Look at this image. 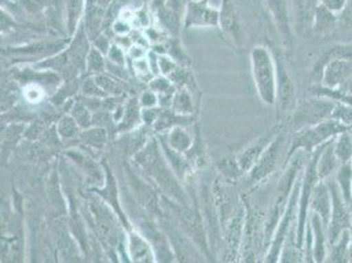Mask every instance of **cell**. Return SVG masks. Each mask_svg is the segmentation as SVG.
<instances>
[{
	"mask_svg": "<svg viewBox=\"0 0 352 263\" xmlns=\"http://www.w3.org/2000/svg\"><path fill=\"white\" fill-rule=\"evenodd\" d=\"M132 161L153 180L164 198L179 204L191 205V199L167 161L158 138L150 137L148 143L133 157Z\"/></svg>",
	"mask_w": 352,
	"mask_h": 263,
	"instance_id": "6da1fadb",
	"label": "cell"
},
{
	"mask_svg": "<svg viewBox=\"0 0 352 263\" xmlns=\"http://www.w3.org/2000/svg\"><path fill=\"white\" fill-rule=\"evenodd\" d=\"M304 153L305 151H297L294 157L287 162L288 166H285V170L278 182V186L275 189L274 200L271 203V208L268 212V216L265 219L264 227V248L268 249L270 242L274 237L275 229L279 224L280 219L284 213V209L288 204V200L292 195L294 185L297 182V178L302 171L304 165Z\"/></svg>",
	"mask_w": 352,
	"mask_h": 263,
	"instance_id": "7a4b0ae2",
	"label": "cell"
},
{
	"mask_svg": "<svg viewBox=\"0 0 352 263\" xmlns=\"http://www.w3.org/2000/svg\"><path fill=\"white\" fill-rule=\"evenodd\" d=\"M250 65L258 96L267 105H276L278 67L270 48L258 45L250 53Z\"/></svg>",
	"mask_w": 352,
	"mask_h": 263,
	"instance_id": "3957f363",
	"label": "cell"
},
{
	"mask_svg": "<svg viewBox=\"0 0 352 263\" xmlns=\"http://www.w3.org/2000/svg\"><path fill=\"white\" fill-rule=\"evenodd\" d=\"M350 128L340 124L334 118L324 120L322 123L304 128L301 131L294 133V138L291 141V147L288 150V156L285 157V165L289 161L297 151L313 153L318 147L327 144L330 140L337 137L338 134L349 131Z\"/></svg>",
	"mask_w": 352,
	"mask_h": 263,
	"instance_id": "277c9868",
	"label": "cell"
},
{
	"mask_svg": "<svg viewBox=\"0 0 352 263\" xmlns=\"http://www.w3.org/2000/svg\"><path fill=\"white\" fill-rule=\"evenodd\" d=\"M323 147V145H322ZM322 147H318L311 153V158L308 162L305 171L302 174V182H301V190H300V199H298V212H297V222H296V240L298 246L302 249L304 240H305V232H307V224L309 221V213H310V199L311 193L316 189L317 183L321 180L318 173H317V162L321 153Z\"/></svg>",
	"mask_w": 352,
	"mask_h": 263,
	"instance_id": "5b68a950",
	"label": "cell"
},
{
	"mask_svg": "<svg viewBox=\"0 0 352 263\" xmlns=\"http://www.w3.org/2000/svg\"><path fill=\"white\" fill-rule=\"evenodd\" d=\"M302 174L304 171H301V174L297 178V182L294 185L292 195L288 200V204L284 209V213L280 219L279 224L275 229L274 237L270 242L268 251L264 257V262L276 263L280 262V254L283 246L285 244V240L288 237V234L291 232V229L294 228L297 222V212H298V199H300V190H301V182H302Z\"/></svg>",
	"mask_w": 352,
	"mask_h": 263,
	"instance_id": "8992f818",
	"label": "cell"
},
{
	"mask_svg": "<svg viewBox=\"0 0 352 263\" xmlns=\"http://www.w3.org/2000/svg\"><path fill=\"white\" fill-rule=\"evenodd\" d=\"M336 105L337 101L321 95L307 99L300 103V105L294 109V115L291 117V127L294 132L301 131L329 120L331 118Z\"/></svg>",
	"mask_w": 352,
	"mask_h": 263,
	"instance_id": "52a82bcc",
	"label": "cell"
},
{
	"mask_svg": "<svg viewBox=\"0 0 352 263\" xmlns=\"http://www.w3.org/2000/svg\"><path fill=\"white\" fill-rule=\"evenodd\" d=\"M246 221V208L242 205L221 229L222 240V260L225 262H238L241 258V249L243 242V231Z\"/></svg>",
	"mask_w": 352,
	"mask_h": 263,
	"instance_id": "ba28073f",
	"label": "cell"
},
{
	"mask_svg": "<svg viewBox=\"0 0 352 263\" xmlns=\"http://www.w3.org/2000/svg\"><path fill=\"white\" fill-rule=\"evenodd\" d=\"M329 189L331 192V216L327 225V233H329V241L330 244L336 242L339 235L344 231L350 229L352 225V215L350 212V205L347 204L340 193L339 186L336 179H326Z\"/></svg>",
	"mask_w": 352,
	"mask_h": 263,
	"instance_id": "9c48e42d",
	"label": "cell"
},
{
	"mask_svg": "<svg viewBox=\"0 0 352 263\" xmlns=\"http://www.w3.org/2000/svg\"><path fill=\"white\" fill-rule=\"evenodd\" d=\"M287 132L283 128L281 131L276 134V137L271 141V144L263 151L261 158L255 163V166L250 170L249 182L252 186H259L262 182L267 180L270 176L274 174L276 170V166L281 157L283 151V145L285 141Z\"/></svg>",
	"mask_w": 352,
	"mask_h": 263,
	"instance_id": "30bf717a",
	"label": "cell"
},
{
	"mask_svg": "<svg viewBox=\"0 0 352 263\" xmlns=\"http://www.w3.org/2000/svg\"><path fill=\"white\" fill-rule=\"evenodd\" d=\"M220 7H213L210 0H190L186 4L183 28H219Z\"/></svg>",
	"mask_w": 352,
	"mask_h": 263,
	"instance_id": "8fae6325",
	"label": "cell"
},
{
	"mask_svg": "<svg viewBox=\"0 0 352 263\" xmlns=\"http://www.w3.org/2000/svg\"><path fill=\"white\" fill-rule=\"evenodd\" d=\"M70 43V37L63 39V40H56V41H37L32 44L23 45V46H16L14 49L7 48L1 52L4 57H17L23 59H34L36 62H40L43 59L53 57L56 54L60 53L67 48Z\"/></svg>",
	"mask_w": 352,
	"mask_h": 263,
	"instance_id": "7c38bea8",
	"label": "cell"
},
{
	"mask_svg": "<svg viewBox=\"0 0 352 263\" xmlns=\"http://www.w3.org/2000/svg\"><path fill=\"white\" fill-rule=\"evenodd\" d=\"M219 28L226 43H229L234 49H241L243 46V28L233 0H221Z\"/></svg>",
	"mask_w": 352,
	"mask_h": 263,
	"instance_id": "4fadbf2b",
	"label": "cell"
},
{
	"mask_svg": "<svg viewBox=\"0 0 352 263\" xmlns=\"http://www.w3.org/2000/svg\"><path fill=\"white\" fill-rule=\"evenodd\" d=\"M284 128V123H276L275 125H272L268 131L262 134L259 138H256L255 141H252L249 147L245 150H242L238 156L236 160L241 166V169L243 170L245 174H249L250 170L255 166V163L261 158V156L263 154L264 150L271 144V141L276 137V134Z\"/></svg>",
	"mask_w": 352,
	"mask_h": 263,
	"instance_id": "5bb4252c",
	"label": "cell"
},
{
	"mask_svg": "<svg viewBox=\"0 0 352 263\" xmlns=\"http://www.w3.org/2000/svg\"><path fill=\"white\" fill-rule=\"evenodd\" d=\"M264 4L278 28L281 43L285 48L292 49L294 30H292V24H291L288 0H264Z\"/></svg>",
	"mask_w": 352,
	"mask_h": 263,
	"instance_id": "9a60e30c",
	"label": "cell"
},
{
	"mask_svg": "<svg viewBox=\"0 0 352 263\" xmlns=\"http://www.w3.org/2000/svg\"><path fill=\"white\" fill-rule=\"evenodd\" d=\"M128 178H129V186L132 187L133 193L137 198V202L145 208L147 212L155 215V216H164L162 213V200L163 198L160 196L153 187L147 182H144L140 176L132 170L126 171Z\"/></svg>",
	"mask_w": 352,
	"mask_h": 263,
	"instance_id": "2e32d148",
	"label": "cell"
},
{
	"mask_svg": "<svg viewBox=\"0 0 352 263\" xmlns=\"http://www.w3.org/2000/svg\"><path fill=\"white\" fill-rule=\"evenodd\" d=\"M91 48H92V41L88 36L86 24L83 20L73 37H70V43L66 48V53H67L69 59L82 75L86 74L87 56Z\"/></svg>",
	"mask_w": 352,
	"mask_h": 263,
	"instance_id": "e0dca14e",
	"label": "cell"
},
{
	"mask_svg": "<svg viewBox=\"0 0 352 263\" xmlns=\"http://www.w3.org/2000/svg\"><path fill=\"white\" fill-rule=\"evenodd\" d=\"M103 166L104 169H105V183H104L102 187H95V189H91V191L95 192L98 196H100L107 204H109L113 208V211L118 213V218L122 221L124 228H125V231L128 233L129 231H132L134 227H133L132 222L129 221V219L126 218L125 212L122 211L121 203L118 200V183H116V179L113 176V173L111 171V167L107 166L105 162H103Z\"/></svg>",
	"mask_w": 352,
	"mask_h": 263,
	"instance_id": "ac0fdd59",
	"label": "cell"
},
{
	"mask_svg": "<svg viewBox=\"0 0 352 263\" xmlns=\"http://www.w3.org/2000/svg\"><path fill=\"white\" fill-rule=\"evenodd\" d=\"M126 235H128L126 253H128V260L131 262H158L153 245L144 234L137 231L135 228H133L132 231L126 233Z\"/></svg>",
	"mask_w": 352,
	"mask_h": 263,
	"instance_id": "d6986e66",
	"label": "cell"
},
{
	"mask_svg": "<svg viewBox=\"0 0 352 263\" xmlns=\"http://www.w3.org/2000/svg\"><path fill=\"white\" fill-rule=\"evenodd\" d=\"M309 228L311 233V241H313V258L314 262L322 263L327 260V253H329V233H327V227L323 224L321 218L310 211L309 213Z\"/></svg>",
	"mask_w": 352,
	"mask_h": 263,
	"instance_id": "ffe728a7",
	"label": "cell"
},
{
	"mask_svg": "<svg viewBox=\"0 0 352 263\" xmlns=\"http://www.w3.org/2000/svg\"><path fill=\"white\" fill-rule=\"evenodd\" d=\"M276 59V67H278V96H276V105L279 108L280 114L288 112L292 109L296 101V91L291 75L288 73L283 59Z\"/></svg>",
	"mask_w": 352,
	"mask_h": 263,
	"instance_id": "44dd1931",
	"label": "cell"
},
{
	"mask_svg": "<svg viewBox=\"0 0 352 263\" xmlns=\"http://www.w3.org/2000/svg\"><path fill=\"white\" fill-rule=\"evenodd\" d=\"M67 158L75 162V165L82 170V173L87 178L88 185L95 187H102L105 183V169L102 167L98 162L91 160L87 156H85L82 151L69 150L66 151Z\"/></svg>",
	"mask_w": 352,
	"mask_h": 263,
	"instance_id": "7402d4cb",
	"label": "cell"
},
{
	"mask_svg": "<svg viewBox=\"0 0 352 263\" xmlns=\"http://www.w3.org/2000/svg\"><path fill=\"white\" fill-rule=\"evenodd\" d=\"M331 204H333V199H331L329 185L326 180H320L311 193L310 211L316 212L326 227L329 225L330 216H331Z\"/></svg>",
	"mask_w": 352,
	"mask_h": 263,
	"instance_id": "603a6c76",
	"label": "cell"
},
{
	"mask_svg": "<svg viewBox=\"0 0 352 263\" xmlns=\"http://www.w3.org/2000/svg\"><path fill=\"white\" fill-rule=\"evenodd\" d=\"M142 123V107L140 104V99L132 98L125 104V111L118 124L116 133L124 134L128 132L135 131Z\"/></svg>",
	"mask_w": 352,
	"mask_h": 263,
	"instance_id": "cb8c5ba5",
	"label": "cell"
},
{
	"mask_svg": "<svg viewBox=\"0 0 352 263\" xmlns=\"http://www.w3.org/2000/svg\"><path fill=\"white\" fill-rule=\"evenodd\" d=\"M336 138V137H334ZM334 138L323 145L317 162V173L321 180H326L337 173L340 162L334 150Z\"/></svg>",
	"mask_w": 352,
	"mask_h": 263,
	"instance_id": "d4e9b609",
	"label": "cell"
},
{
	"mask_svg": "<svg viewBox=\"0 0 352 263\" xmlns=\"http://www.w3.org/2000/svg\"><path fill=\"white\" fill-rule=\"evenodd\" d=\"M161 138H163V141L173 150L182 154H186L191 149L195 140L191 133L187 131L186 125H176L166 134H161Z\"/></svg>",
	"mask_w": 352,
	"mask_h": 263,
	"instance_id": "484cf974",
	"label": "cell"
},
{
	"mask_svg": "<svg viewBox=\"0 0 352 263\" xmlns=\"http://www.w3.org/2000/svg\"><path fill=\"white\" fill-rule=\"evenodd\" d=\"M86 14V0H65V21L67 37H73Z\"/></svg>",
	"mask_w": 352,
	"mask_h": 263,
	"instance_id": "4316f807",
	"label": "cell"
},
{
	"mask_svg": "<svg viewBox=\"0 0 352 263\" xmlns=\"http://www.w3.org/2000/svg\"><path fill=\"white\" fill-rule=\"evenodd\" d=\"M330 262H350L351 261V232L344 231L336 242L330 244L327 260Z\"/></svg>",
	"mask_w": 352,
	"mask_h": 263,
	"instance_id": "83f0119b",
	"label": "cell"
},
{
	"mask_svg": "<svg viewBox=\"0 0 352 263\" xmlns=\"http://www.w3.org/2000/svg\"><path fill=\"white\" fill-rule=\"evenodd\" d=\"M338 23L339 20H338L337 14L326 8L321 3H317L311 30H314L317 34H327L336 30Z\"/></svg>",
	"mask_w": 352,
	"mask_h": 263,
	"instance_id": "f1b7e54d",
	"label": "cell"
},
{
	"mask_svg": "<svg viewBox=\"0 0 352 263\" xmlns=\"http://www.w3.org/2000/svg\"><path fill=\"white\" fill-rule=\"evenodd\" d=\"M296 1V27L300 33L313 27V17L316 6L313 0H294Z\"/></svg>",
	"mask_w": 352,
	"mask_h": 263,
	"instance_id": "f546056e",
	"label": "cell"
},
{
	"mask_svg": "<svg viewBox=\"0 0 352 263\" xmlns=\"http://www.w3.org/2000/svg\"><path fill=\"white\" fill-rule=\"evenodd\" d=\"M78 140L85 147L100 150L108 143V132L103 127H91L80 132Z\"/></svg>",
	"mask_w": 352,
	"mask_h": 263,
	"instance_id": "4dcf8cb0",
	"label": "cell"
},
{
	"mask_svg": "<svg viewBox=\"0 0 352 263\" xmlns=\"http://www.w3.org/2000/svg\"><path fill=\"white\" fill-rule=\"evenodd\" d=\"M186 157H187L188 162L191 163L193 170L206 167V147H204V141H203V137L200 134V128H199L197 124L195 127V140H193V144H192L191 149L186 153Z\"/></svg>",
	"mask_w": 352,
	"mask_h": 263,
	"instance_id": "1f68e13d",
	"label": "cell"
},
{
	"mask_svg": "<svg viewBox=\"0 0 352 263\" xmlns=\"http://www.w3.org/2000/svg\"><path fill=\"white\" fill-rule=\"evenodd\" d=\"M336 180L340 193L347 204L352 207V163H342L336 173Z\"/></svg>",
	"mask_w": 352,
	"mask_h": 263,
	"instance_id": "d6a6232c",
	"label": "cell"
},
{
	"mask_svg": "<svg viewBox=\"0 0 352 263\" xmlns=\"http://www.w3.org/2000/svg\"><path fill=\"white\" fill-rule=\"evenodd\" d=\"M174 112L183 115V116H192L195 112V104L191 90L188 88H177L175 95L173 98V103L170 107Z\"/></svg>",
	"mask_w": 352,
	"mask_h": 263,
	"instance_id": "836d02e7",
	"label": "cell"
},
{
	"mask_svg": "<svg viewBox=\"0 0 352 263\" xmlns=\"http://www.w3.org/2000/svg\"><path fill=\"white\" fill-rule=\"evenodd\" d=\"M57 133H58L60 141H72L76 140L80 134V132L83 131L79 124L76 123V120L70 114L69 115H63L58 120L57 125Z\"/></svg>",
	"mask_w": 352,
	"mask_h": 263,
	"instance_id": "e575fe53",
	"label": "cell"
},
{
	"mask_svg": "<svg viewBox=\"0 0 352 263\" xmlns=\"http://www.w3.org/2000/svg\"><path fill=\"white\" fill-rule=\"evenodd\" d=\"M334 150L340 165L352 161V134L350 129L338 134L334 138Z\"/></svg>",
	"mask_w": 352,
	"mask_h": 263,
	"instance_id": "d590c367",
	"label": "cell"
},
{
	"mask_svg": "<svg viewBox=\"0 0 352 263\" xmlns=\"http://www.w3.org/2000/svg\"><path fill=\"white\" fill-rule=\"evenodd\" d=\"M25 125L23 124H11L8 125L4 132L1 133V151L4 154V158L7 160V156L12 150V143L15 144L20 140V137H24Z\"/></svg>",
	"mask_w": 352,
	"mask_h": 263,
	"instance_id": "8d00e7d4",
	"label": "cell"
},
{
	"mask_svg": "<svg viewBox=\"0 0 352 263\" xmlns=\"http://www.w3.org/2000/svg\"><path fill=\"white\" fill-rule=\"evenodd\" d=\"M96 83L100 86V88L103 90L104 92L107 94V96H111V98H118L124 94V86H122V82H120L118 76H111L108 74L102 73L98 74V75H94Z\"/></svg>",
	"mask_w": 352,
	"mask_h": 263,
	"instance_id": "74e56055",
	"label": "cell"
},
{
	"mask_svg": "<svg viewBox=\"0 0 352 263\" xmlns=\"http://www.w3.org/2000/svg\"><path fill=\"white\" fill-rule=\"evenodd\" d=\"M217 169L221 176H223L228 182H235L239 178L245 176L243 170L241 169L236 157H225L217 162Z\"/></svg>",
	"mask_w": 352,
	"mask_h": 263,
	"instance_id": "f35d334b",
	"label": "cell"
},
{
	"mask_svg": "<svg viewBox=\"0 0 352 263\" xmlns=\"http://www.w3.org/2000/svg\"><path fill=\"white\" fill-rule=\"evenodd\" d=\"M70 115L76 120L79 127L82 129H87L92 127V111L88 108L87 105L83 103V101H76L73 103L70 108Z\"/></svg>",
	"mask_w": 352,
	"mask_h": 263,
	"instance_id": "ab89813d",
	"label": "cell"
},
{
	"mask_svg": "<svg viewBox=\"0 0 352 263\" xmlns=\"http://www.w3.org/2000/svg\"><path fill=\"white\" fill-rule=\"evenodd\" d=\"M105 72H107V59H104V54L99 49L92 46L87 56L86 74L94 76Z\"/></svg>",
	"mask_w": 352,
	"mask_h": 263,
	"instance_id": "60d3db41",
	"label": "cell"
},
{
	"mask_svg": "<svg viewBox=\"0 0 352 263\" xmlns=\"http://www.w3.org/2000/svg\"><path fill=\"white\" fill-rule=\"evenodd\" d=\"M46 94H47V90L38 83H27L23 88L24 101L30 104H38L43 102L46 98Z\"/></svg>",
	"mask_w": 352,
	"mask_h": 263,
	"instance_id": "b9f144b4",
	"label": "cell"
},
{
	"mask_svg": "<svg viewBox=\"0 0 352 263\" xmlns=\"http://www.w3.org/2000/svg\"><path fill=\"white\" fill-rule=\"evenodd\" d=\"M133 72L137 75V78H140L142 82L150 83L157 75L153 72L150 61L146 57L140 59H134L132 63Z\"/></svg>",
	"mask_w": 352,
	"mask_h": 263,
	"instance_id": "7bdbcfd3",
	"label": "cell"
},
{
	"mask_svg": "<svg viewBox=\"0 0 352 263\" xmlns=\"http://www.w3.org/2000/svg\"><path fill=\"white\" fill-rule=\"evenodd\" d=\"M50 0H17L19 7L30 16L43 15L46 12Z\"/></svg>",
	"mask_w": 352,
	"mask_h": 263,
	"instance_id": "ee69618b",
	"label": "cell"
},
{
	"mask_svg": "<svg viewBox=\"0 0 352 263\" xmlns=\"http://www.w3.org/2000/svg\"><path fill=\"white\" fill-rule=\"evenodd\" d=\"M331 118L337 120L346 127H352V104L349 103L337 102V105L333 111Z\"/></svg>",
	"mask_w": 352,
	"mask_h": 263,
	"instance_id": "f6af8a7d",
	"label": "cell"
},
{
	"mask_svg": "<svg viewBox=\"0 0 352 263\" xmlns=\"http://www.w3.org/2000/svg\"><path fill=\"white\" fill-rule=\"evenodd\" d=\"M80 91L83 96H88V98H99V99H105L108 98L107 94L104 92L100 86L96 83L95 78L88 75L87 79L82 82L80 85Z\"/></svg>",
	"mask_w": 352,
	"mask_h": 263,
	"instance_id": "bcb514c9",
	"label": "cell"
},
{
	"mask_svg": "<svg viewBox=\"0 0 352 263\" xmlns=\"http://www.w3.org/2000/svg\"><path fill=\"white\" fill-rule=\"evenodd\" d=\"M107 61L111 62V63H113V65L125 67V65H126V57H125L124 49L118 44L111 45L109 52H108V54H107Z\"/></svg>",
	"mask_w": 352,
	"mask_h": 263,
	"instance_id": "7dc6e473",
	"label": "cell"
},
{
	"mask_svg": "<svg viewBox=\"0 0 352 263\" xmlns=\"http://www.w3.org/2000/svg\"><path fill=\"white\" fill-rule=\"evenodd\" d=\"M140 104L142 108H154L160 104V98L157 95L155 91L150 90H145L141 96H140Z\"/></svg>",
	"mask_w": 352,
	"mask_h": 263,
	"instance_id": "c3c4849f",
	"label": "cell"
},
{
	"mask_svg": "<svg viewBox=\"0 0 352 263\" xmlns=\"http://www.w3.org/2000/svg\"><path fill=\"white\" fill-rule=\"evenodd\" d=\"M338 20L344 28L352 30V0H347L344 8L338 14Z\"/></svg>",
	"mask_w": 352,
	"mask_h": 263,
	"instance_id": "681fc988",
	"label": "cell"
},
{
	"mask_svg": "<svg viewBox=\"0 0 352 263\" xmlns=\"http://www.w3.org/2000/svg\"><path fill=\"white\" fill-rule=\"evenodd\" d=\"M162 108H142V121L146 127H153L161 114Z\"/></svg>",
	"mask_w": 352,
	"mask_h": 263,
	"instance_id": "f907efd6",
	"label": "cell"
},
{
	"mask_svg": "<svg viewBox=\"0 0 352 263\" xmlns=\"http://www.w3.org/2000/svg\"><path fill=\"white\" fill-rule=\"evenodd\" d=\"M111 45L112 44H109V40H108V37H107L104 33H100L95 40H92V46H95L96 49H99V50L103 53L104 56L108 54Z\"/></svg>",
	"mask_w": 352,
	"mask_h": 263,
	"instance_id": "816d5d0a",
	"label": "cell"
},
{
	"mask_svg": "<svg viewBox=\"0 0 352 263\" xmlns=\"http://www.w3.org/2000/svg\"><path fill=\"white\" fill-rule=\"evenodd\" d=\"M318 3H321L326 8H329L338 15L344 8L347 0H318Z\"/></svg>",
	"mask_w": 352,
	"mask_h": 263,
	"instance_id": "f5cc1de1",
	"label": "cell"
},
{
	"mask_svg": "<svg viewBox=\"0 0 352 263\" xmlns=\"http://www.w3.org/2000/svg\"><path fill=\"white\" fill-rule=\"evenodd\" d=\"M147 54H148V52L142 45L134 44L129 46V49H128V56L132 59V61L144 59V57H146Z\"/></svg>",
	"mask_w": 352,
	"mask_h": 263,
	"instance_id": "db71d44e",
	"label": "cell"
},
{
	"mask_svg": "<svg viewBox=\"0 0 352 263\" xmlns=\"http://www.w3.org/2000/svg\"><path fill=\"white\" fill-rule=\"evenodd\" d=\"M113 0H98V3H99V7L100 8H103V10H108L109 8V6H111V3H112Z\"/></svg>",
	"mask_w": 352,
	"mask_h": 263,
	"instance_id": "11a10c76",
	"label": "cell"
},
{
	"mask_svg": "<svg viewBox=\"0 0 352 263\" xmlns=\"http://www.w3.org/2000/svg\"><path fill=\"white\" fill-rule=\"evenodd\" d=\"M350 232H351V261H352V225H351V228H350Z\"/></svg>",
	"mask_w": 352,
	"mask_h": 263,
	"instance_id": "9f6ffc18",
	"label": "cell"
},
{
	"mask_svg": "<svg viewBox=\"0 0 352 263\" xmlns=\"http://www.w3.org/2000/svg\"><path fill=\"white\" fill-rule=\"evenodd\" d=\"M350 132H351V134H352V127H350Z\"/></svg>",
	"mask_w": 352,
	"mask_h": 263,
	"instance_id": "6f0895ef",
	"label": "cell"
},
{
	"mask_svg": "<svg viewBox=\"0 0 352 263\" xmlns=\"http://www.w3.org/2000/svg\"><path fill=\"white\" fill-rule=\"evenodd\" d=\"M10 1H15V3H16V1H17V0H10Z\"/></svg>",
	"mask_w": 352,
	"mask_h": 263,
	"instance_id": "680465c9",
	"label": "cell"
},
{
	"mask_svg": "<svg viewBox=\"0 0 352 263\" xmlns=\"http://www.w3.org/2000/svg\"><path fill=\"white\" fill-rule=\"evenodd\" d=\"M351 163H352V161H351Z\"/></svg>",
	"mask_w": 352,
	"mask_h": 263,
	"instance_id": "91938a15",
	"label": "cell"
}]
</instances>
